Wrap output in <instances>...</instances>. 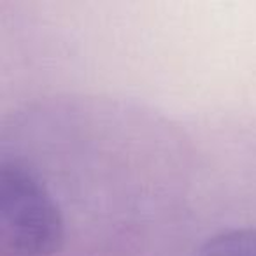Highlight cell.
I'll return each mask as SVG.
<instances>
[{
  "instance_id": "6da1fadb",
  "label": "cell",
  "mask_w": 256,
  "mask_h": 256,
  "mask_svg": "<svg viewBox=\"0 0 256 256\" xmlns=\"http://www.w3.org/2000/svg\"><path fill=\"white\" fill-rule=\"evenodd\" d=\"M65 224L42 181L18 164H0V256H54Z\"/></svg>"
},
{
  "instance_id": "7a4b0ae2",
  "label": "cell",
  "mask_w": 256,
  "mask_h": 256,
  "mask_svg": "<svg viewBox=\"0 0 256 256\" xmlns=\"http://www.w3.org/2000/svg\"><path fill=\"white\" fill-rule=\"evenodd\" d=\"M200 256H256V228H235L216 234L204 244Z\"/></svg>"
}]
</instances>
